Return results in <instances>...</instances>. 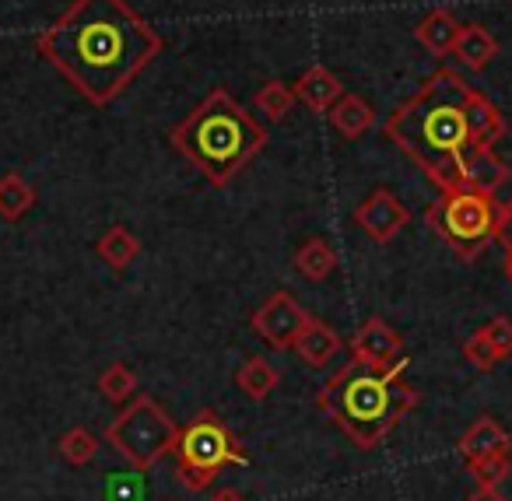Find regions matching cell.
<instances>
[{"mask_svg": "<svg viewBox=\"0 0 512 501\" xmlns=\"http://www.w3.org/2000/svg\"><path fill=\"white\" fill-rule=\"evenodd\" d=\"M467 123H470V141H474V148H495L505 137V116L498 113L495 102L477 92V88H470Z\"/></svg>", "mask_w": 512, "mask_h": 501, "instance_id": "14", "label": "cell"}, {"mask_svg": "<svg viewBox=\"0 0 512 501\" xmlns=\"http://www.w3.org/2000/svg\"><path fill=\"white\" fill-rule=\"evenodd\" d=\"M144 470L134 473H113L106 480V501H144Z\"/></svg>", "mask_w": 512, "mask_h": 501, "instance_id": "28", "label": "cell"}, {"mask_svg": "<svg viewBox=\"0 0 512 501\" xmlns=\"http://www.w3.org/2000/svg\"><path fill=\"white\" fill-rule=\"evenodd\" d=\"M337 351H341V337H337L334 326L323 323V319H309L299 344H295V354H299L309 368H327L330 361L337 358Z\"/></svg>", "mask_w": 512, "mask_h": 501, "instance_id": "17", "label": "cell"}, {"mask_svg": "<svg viewBox=\"0 0 512 501\" xmlns=\"http://www.w3.org/2000/svg\"><path fill=\"white\" fill-rule=\"evenodd\" d=\"M327 116H330V127H334L344 141H358V137H365L376 127V109H372L362 95H351V92H344Z\"/></svg>", "mask_w": 512, "mask_h": 501, "instance_id": "16", "label": "cell"}, {"mask_svg": "<svg viewBox=\"0 0 512 501\" xmlns=\"http://www.w3.org/2000/svg\"><path fill=\"white\" fill-rule=\"evenodd\" d=\"M292 267H295V274L306 277V281L323 284L337 270V253L323 235H313V239H306L299 249H295Z\"/></svg>", "mask_w": 512, "mask_h": 501, "instance_id": "18", "label": "cell"}, {"mask_svg": "<svg viewBox=\"0 0 512 501\" xmlns=\"http://www.w3.org/2000/svg\"><path fill=\"white\" fill-rule=\"evenodd\" d=\"M351 358L372 368H393L400 361H407V344L386 319L372 316L358 326V333L351 337Z\"/></svg>", "mask_w": 512, "mask_h": 501, "instance_id": "10", "label": "cell"}, {"mask_svg": "<svg viewBox=\"0 0 512 501\" xmlns=\"http://www.w3.org/2000/svg\"><path fill=\"white\" fill-rule=\"evenodd\" d=\"M211 501H249V498H246V494H239V491H235V487H225V491H218Z\"/></svg>", "mask_w": 512, "mask_h": 501, "instance_id": "32", "label": "cell"}, {"mask_svg": "<svg viewBox=\"0 0 512 501\" xmlns=\"http://www.w3.org/2000/svg\"><path fill=\"white\" fill-rule=\"evenodd\" d=\"M309 319L313 316L302 309V302L292 291H274V295L249 316V323H253L256 337L264 340L267 347H274V351H295V344H299Z\"/></svg>", "mask_w": 512, "mask_h": 501, "instance_id": "8", "label": "cell"}, {"mask_svg": "<svg viewBox=\"0 0 512 501\" xmlns=\"http://www.w3.org/2000/svg\"><path fill=\"white\" fill-rule=\"evenodd\" d=\"M134 389H137V375L130 372L123 361H113V365L99 375V393L106 396L109 403L130 400V396H134Z\"/></svg>", "mask_w": 512, "mask_h": 501, "instance_id": "25", "label": "cell"}, {"mask_svg": "<svg viewBox=\"0 0 512 501\" xmlns=\"http://www.w3.org/2000/svg\"><path fill=\"white\" fill-rule=\"evenodd\" d=\"M425 221L460 260H477L495 242L498 200L495 193L470 190V186L442 190V197L425 207Z\"/></svg>", "mask_w": 512, "mask_h": 501, "instance_id": "5", "label": "cell"}, {"mask_svg": "<svg viewBox=\"0 0 512 501\" xmlns=\"http://www.w3.org/2000/svg\"><path fill=\"white\" fill-rule=\"evenodd\" d=\"M95 253H99V260L106 263L109 270H127L130 263L141 256V239H137L130 228L113 225L99 242H95Z\"/></svg>", "mask_w": 512, "mask_h": 501, "instance_id": "21", "label": "cell"}, {"mask_svg": "<svg viewBox=\"0 0 512 501\" xmlns=\"http://www.w3.org/2000/svg\"><path fill=\"white\" fill-rule=\"evenodd\" d=\"M36 200V186L25 183L18 172H4L0 176V221H8V225L22 221L36 207Z\"/></svg>", "mask_w": 512, "mask_h": 501, "instance_id": "22", "label": "cell"}, {"mask_svg": "<svg viewBox=\"0 0 512 501\" xmlns=\"http://www.w3.org/2000/svg\"><path fill=\"white\" fill-rule=\"evenodd\" d=\"M495 242H502L505 249H512V200L498 204V228H495Z\"/></svg>", "mask_w": 512, "mask_h": 501, "instance_id": "30", "label": "cell"}, {"mask_svg": "<svg viewBox=\"0 0 512 501\" xmlns=\"http://www.w3.org/2000/svg\"><path fill=\"white\" fill-rule=\"evenodd\" d=\"M463 358L470 361V365L477 368V372H491V368L502 361V351H498L495 344H491V337H488V330H474L467 340H463Z\"/></svg>", "mask_w": 512, "mask_h": 501, "instance_id": "26", "label": "cell"}, {"mask_svg": "<svg viewBox=\"0 0 512 501\" xmlns=\"http://www.w3.org/2000/svg\"><path fill=\"white\" fill-rule=\"evenodd\" d=\"M295 102H299V99H295V88L285 85L281 78L264 81V85L256 88V95H253V106L260 109L267 120H274V123L285 120V116L295 109Z\"/></svg>", "mask_w": 512, "mask_h": 501, "instance_id": "23", "label": "cell"}, {"mask_svg": "<svg viewBox=\"0 0 512 501\" xmlns=\"http://www.w3.org/2000/svg\"><path fill=\"white\" fill-rule=\"evenodd\" d=\"M509 176V165L495 155V148H474L467 155V165H463V186L481 193H498L509 183Z\"/></svg>", "mask_w": 512, "mask_h": 501, "instance_id": "15", "label": "cell"}, {"mask_svg": "<svg viewBox=\"0 0 512 501\" xmlns=\"http://www.w3.org/2000/svg\"><path fill=\"white\" fill-rule=\"evenodd\" d=\"M467 501H505V494L498 487H488V484H477L474 491L467 494Z\"/></svg>", "mask_w": 512, "mask_h": 501, "instance_id": "31", "label": "cell"}, {"mask_svg": "<svg viewBox=\"0 0 512 501\" xmlns=\"http://www.w3.org/2000/svg\"><path fill=\"white\" fill-rule=\"evenodd\" d=\"M57 449L71 466H88L95 456H99V438H95L88 428H71L60 435Z\"/></svg>", "mask_w": 512, "mask_h": 501, "instance_id": "24", "label": "cell"}, {"mask_svg": "<svg viewBox=\"0 0 512 501\" xmlns=\"http://www.w3.org/2000/svg\"><path fill=\"white\" fill-rule=\"evenodd\" d=\"M505 277H509V284H512V249H505Z\"/></svg>", "mask_w": 512, "mask_h": 501, "instance_id": "33", "label": "cell"}, {"mask_svg": "<svg viewBox=\"0 0 512 501\" xmlns=\"http://www.w3.org/2000/svg\"><path fill=\"white\" fill-rule=\"evenodd\" d=\"M295 99L302 102L306 109H313V113H330V109L337 106V99L344 95V85L341 78H337L330 67L323 64H313L302 71V78L295 81Z\"/></svg>", "mask_w": 512, "mask_h": 501, "instance_id": "11", "label": "cell"}, {"mask_svg": "<svg viewBox=\"0 0 512 501\" xmlns=\"http://www.w3.org/2000/svg\"><path fill=\"white\" fill-rule=\"evenodd\" d=\"M169 144L211 186H228L267 148V130L228 88H214L169 130Z\"/></svg>", "mask_w": 512, "mask_h": 501, "instance_id": "3", "label": "cell"}, {"mask_svg": "<svg viewBox=\"0 0 512 501\" xmlns=\"http://www.w3.org/2000/svg\"><path fill=\"white\" fill-rule=\"evenodd\" d=\"M456 452H460L467 463H470V459L498 456V452H512V435L495 421V417L484 414V417H477V421L460 435V442H456Z\"/></svg>", "mask_w": 512, "mask_h": 501, "instance_id": "12", "label": "cell"}, {"mask_svg": "<svg viewBox=\"0 0 512 501\" xmlns=\"http://www.w3.org/2000/svg\"><path fill=\"white\" fill-rule=\"evenodd\" d=\"M460 29H463V25L456 22L453 11L435 8V11H428V15L418 22V29H414V39H418L421 50H428L432 57H453L456 39H460Z\"/></svg>", "mask_w": 512, "mask_h": 501, "instance_id": "13", "label": "cell"}, {"mask_svg": "<svg viewBox=\"0 0 512 501\" xmlns=\"http://www.w3.org/2000/svg\"><path fill=\"white\" fill-rule=\"evenodd\" d=\"M278 382H281V372L267 358H260V354L246 358L239 365V372H235V386H239L242 393H246L249 400H256V403H264L267 396L278 389Z\"/></svg>", "mask_w": 512, "mask_h": 501, "instance_id": "20", "label": "cell"}, {"mask_svg": "<svg viewBox=\"0 0 512 501\" xmlns=\"http://www.w3.org/2000/svg\"><path fill=\"white\" fill-rule=\"evenodd\" d=\"M176 477L186 491H207L225 466H246L249 456L239 438L228 431L218 410L204 407L176 438Z\"/></svg>", "mask_w": 512, "mask_h": 501, "instance_id": "6", "label": "cell"}, {"mask_svg": "<svg viewBox=\"0 0 512 501\" xmlns=\"http://www.w3.org/2000/svg\"><path fill=\"white\" fill-rule=\"evenodd\" d=\"M453 57L460 60L467 71H484L491 60L498 57V39L491 36L484 25H463L460 29V39H456V50Z\"/></svg>", "mask_w": 512, "mask_h": 501, "instance_id": "19", "label": "cell"}, {"mask_svg": "<svg viewBox=\"0 0 512 501\" xmlns=\"http://www.w3.org/2000/svg\"><path fill=\"white\" fill-rule=\"evenodd\" d=\"M484 330H488L491 344L502 351V358H509V354H512V319L509 316H495L488 326H484Z\"/></svg>", "mask_w": 512, "mask_h": 501, "instance_id": "29", "label": "cell"}, {"mask_svg": "<svg viewBox=\"0 0 512 501\" xmlns=\"http://www.w3.org/2000/svg\"><path fill=\"white\" fill-rule=\"evenodd\" d=\"M407 221H411V211H407V207L400 204L397 193L386 190V186L372 190L369 197L355 207V225L362 228L372 242H379V246L397 239V235L404 232Z\"/></svg>", "mask_w": 512, "mask_h": 501, "instance_id": "9", "label": "cell"}, {"mask_svg": "<svg viewBox=\"0 0 512 501\" xmlns=\"http://www.w3.org/2000/svg\"><path fill=\"white\" fill-rule=\"evenodd\" d=\"M512 470V452H498V456H484V459H470L467 473L477 480V484H488V487H502L505 477Z\"/></svg>", "mask_w": 512, "mask_h": 501, "instance_id": "27", "label": "cell"}, {"mask_svg": "<svg viewBox=\"0 0 512 501\" xmlns=\"http://www.w3.org/2000/svg\"><path fill=\"white\" fill-rule=\"evenodd\" d=\"M470 88L453 67H439L425 85L390 113L383 123L386 141H393L435 186H463V165L474 151L467 123Z\"/></svg>", "mask_w": 512, "mask_h": 501, "instance_id": "2", "label": "cell"}, {"mask_svg": "<svg viewBox=\"0 0 512 501\" xmlns=\"http://www.w3.org/2000/svg\"><path fill=\"white\" fill-rule=\"evenodd\" d=\"M404 372L407 361L393 368H372L351 358V365L323 382L320 410L358 449H376L421 403V393L411 382H404Z\"/></svg>", "mask_w": 512, "mask_h": 501, "instance_id": "4", "label": "cell"}, {"mask_svg": "<svg viewBox=\"0 0 512 501\" xmlns=\"http://www.w3.org/2000/svg\"><path fill=\"white\" fill-rule=\"evenodd\" d=\"M158 29L127 0H74L36 36V53L92 106L116 102L162 53Z\"/></svg>", "mask_w": 512, "mask_h": 501, "instance_id": "1", "label": "cell"}, {"mask_svg": "<svg viewBox=\"0 0 512 501\" xmlns=\"http://www.w3.org/2000/svg\"><path fill=\"white\" fill-rule=\"evenodd\" d=\"M176 438L179 424L148 393H137L134 403H127L102 431V442H109V449L120 452L134 470H151L162 463L165 452L176 449Z\"/></svg>", "mask_w": 512, "mask_h": 501, "instance_id": "7", "label": "cell"}]
</instances>
